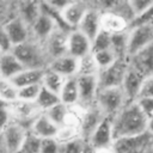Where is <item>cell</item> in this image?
Returning <instances> with one entry per match:
<instances>
[{
  "label": "cell",
  "mask_w": 153,
  "mask_h": 153,
  "mask_svg": "<svg viewBox=\"0 0 153 153\" xmlns=\"http://www.w3.org/2000/svg\"><path fill=\"white\" fill-rule=\"evenodd\" d=\"M0 54H1V50H0Z\"/></svg>",
  "instance_id": "52"
},
{
  "label": "cell",
  "mask_w": 153,
  "mask_h": 153,
  "mask_svg": "<svg viewBox=\"0 0 153 153\" xmlns=\"http://www.w3.org/2000/svg\"><path fill=\"white\" fill-rule=\"evenodd\" d=\"M23 69H24L23 66L12 54V51L0 54V78L11 80Z\"/></svg>",
  "instance_id": "24"
},
{
  "label": "cell",
  "mask_w": 153,
  "mask_h": 153,
  "mask_svg": "<svg viewBox=\"0 0 153 153\" xmlns=\"http://www.w3.org/2000/svg\"><path fill=\"white\" fill-rule=\"evenodd\" d=\"M11 121H14L22 126H24L27 130L32 123V121L42 114V111L37 108L35 103L30 102H23V100H16L7 105Z\"/></svg>",
  "instance_id": "6"
},
{
  "label": "cell",
  "mask_w": 153,
  "mask_h": 153,
  "mask_svg": "<svg viewBox=\"0 0 153 153\" xmlns=\"http://www.w3.org/2000/svg\"><path fill=\"white\" fill-rule=\"evenodd\" d=\"M153 44V25H139L128 29L127 57Z\"/></svg>",
  "instance_id": "5"
},
{
  "label": "cell",
  "mask_w": 153,
  "mask_h": 153,
  "mask_svg": "<svg viewBox=\"0 0 153 153\" xmlns=\"http://www.w3.org/2000/svg\"><path fill=\"white\" fill-rule=\"evenodd\" d=\"M12 54L20 62L23 68L29 69H45L49 63V59L43 49L42 43L29 38L24 43L14 45Z\"/></svg>",
  "instance_id": "2"
},
{
  "label": "cell",
  "mask_w": 153,
  "mask_h": 153,
  "mask_svg": "<svg viewBox=\"0 0 153 153\" xmlns=\"http://www.w3.org/2000/svg\"><path fill=\"white\" fill-rule=\"evenodd\" d=\"M69 111H71V108L62 104L61 102L57 103L56 105L51 106L50 109H48L47 111H44V115L56 126V127H62L67 118H68V115H69Z\"/></svg>",
  "instance_id": "28"
},
{
  "label": "cell",
  "mask_w": 153,
  "mask_h": 153,
  "mask_svg": "<svg viewBox=\"0 0 153 153\" xmlns=\"http://www.w3.org/2000/svg\"><path fill=\"white\" fill-rule=\"evenodd\" d=\"M92 153H115L111 147L106 148H98V149H92Z\"/></svg>",
  "instance_id": "47"
},
{
  "label": "cell",
  "mask_w": 153,
  "mask_h": 153,
  "mask_svg": "<svg viewBox=\"0 0 153 153\" xmlns=\"http://www.w3.org/2000/svg\"><path fill=\"white\" fill-rule=\"evenodd\" d=\"M26 133H27V129L24 126L14 121L8 122V124L1 130L2 140L8 153H14L18 149H20Z\"/></svg>",
  "instance_id": "10"
},
{
  "label": "cell",
  "mask_w": 153,
  "mask_h": 153,
  "mask_svg": "<svg viewBox=\"0 0 153 153\" xmlns=\"http://www.w3.org/2000/svg\"><path fill=\"white\" fill-rule=\"evenodd\" d=\"M41 87H42L41 84H36V85H30V86L18 88V100L35 103V100L41 91Z\"/></svg>",
  "instance_id": "38"
},
{
  "label": "cell",
  "mask_w": 153,
  "mask_h": 153,
  "mask_svg": "<svg viewBox=\"0 0 153 153\" xmlns=\"http://www.w3.org/2000/svg\"><path fill=\"white\" fill-rule=\"evenodd\" d=\"M16 14V2H1L0 1V25H4L8 19Z\"/></svg>",
  "instance_id": "39"
},
{
  "label": "cell",
  "mask_w": 153,
  "mask_h": 153,
  "mask_svg": "<svg viewBox=\"0 0 153 153\" xmlns=\"http://www.w3.org/2000/svg\"><path fill=\"white\" fill-rule=\"evenodd\" d=\"M127 153H145V152H141V151H133V152H127Z\"/></svg>",
  "instance_id": "50"
},
{
  "label": "cell",
  "mask_w": 153,
  "mask_h": 153,
  "mask_svg": "<svg viewBox=\"0 0 153 153\" xmlns=\"http://www.w3.org/2000/svg\"><path fill=\"white\" fill-rule=\"evenodd\" d=\"M41 141H42V139H39L33 133L27 130L20 149L26 152V153H38L39 152V147H41Z\"/></svg>",
  "instance_id": "37"
},
{
  "label": "cell",
  "mask_w": 153,
  "mask_h": 153,
  "mask_svg": "<svg viewBox=\"0 0 153 153\" xmlns=\"http://www.w3.org/2000/svg\"><path fill=\"white\" fill-rule=\"evenodd\" d=\"M92 54H93L94 61H96V63H97L99 71L112 66L117 60H120L118 56H117L111 49L99 50V51H96V53H92Z\"/></svg>",
  "instance_id": "33"
},
{
  "label": "cell",
  "mask_w": 153,
  "mask_h": 153,
  "mask_svg": "<svg viewBox=\"0 0 153 153\" xmlns=\"http://www.w3.org/2000/svg\"><path fill=\"white\" fill-rule=\"evenodd\" d=\"M16 14L30 27L41 14L39 2H36V1L16 2Z\"/></svg>",
  "instance_id": "23"
},
{
  "label": "cell",
  "mask_w": 153,
  "mask_h": 153,
  "mask_svg": "<svg viewBox=\"0 0 153 153\" xmlns=\"http://www.w3.org/2000/svg\"><path fill=\"white\" fill-rule=\"evenodd\" d=\"M38 153H59V142L55 137L42 139Z\"/></svg>",
  "instance_id": "43"
},
{
  "label": "cell",
  "mask_w": 153,
  "mask_h": 153,
  "mask_svg": "<svg viewBox=\"0 0 153 153\" xmlns=\"http://www.w3.org/2000/svg\"><path fill=\"white\" fill-rule=\"evenodd\" d=\"M55 29H56V25L53 22V19L41 12L38 18L30 26V38L39 43H43L54 32Z\"/></svg>",
  "instance_id": "20"
},
{
  "label": "cell",
  "mask_w": 153,
  "mask_h": 153,
  "mask_svg": "<svg viewBox=\"0 0 153 153\" xmlns=\"http://www.w3.org/2000/svg\"><path fill=\"white\" fill-rule=\"evenodd\" d=\"M110 47H111V35L103 30H100L91 41V53L110 49Z\"/></svg>",
  "instance_id": "35"
},
{
  "label": "cell",
  "mask_w": 153,
  "mask_h": 153,
  "mask_svg": "<svg viewBox=\"0 0 153 153\" xmlns=\"http://www.w3.org/2000/svg\"><path fill=\"white\" fill-rule=\"evenodd\" d=\"M60 102L67 106H75L78 105L79 94H78V85H76V76L65 79L62 88L59 93Z\"/></svg>",
  "instance_id": "26"
},
{
  "label": "cell",
  "mask_w": 153,
  "mask_h": 153,
  "mask_svg": "<svg viewBox=\"0 0 153 153\" xmlns=\"http://www.w3.org/2000/svg\"><path fill=\"white\" fill-rule=\"evenodd\" d=\"M127 43H128V30L111 35L110 49L118 56V59H127Z\"/></svg>",
  "instance_id": "32"
},
{
  "label": "cell",
  "mask_w": 153,
  "mask_h": 153,
  "mask_svg": "<svg viewBox=\"0 0 153 153\" xmlns=\"http://www.w3.org/2000/svg\"><path fill=\"white\" fill-rule=\"evenodd\" d=\"M143 79H145L143 75H141L137 71H135L134 68H131L128 65L123 81H122V85H121V88L126 96L127 103H131V102H135L137 99L141 85L143 82Z\"/></svg>",
  "instance_id": "16"
},
{
  "label": "cell",
  "mask_w": 153,
  "mask_h": 153,
  "mask_svg": "<svg viewBox=\"0 0 153 153\" xmlns=\"http://www.w3.org/2000/svg\"><path fill=\"white\" fill-rule=\"evenodd\" d=\"M99 72L98 66L94 61L93 54H87L86 56L78 60V72L76 75L79 76H94Z\"/></svg>",
  "instance_id": "29"
},
{
  "label": "cell",
  "mask_w": 153,
  "mask_h": 153,
  "mask_svg": "<svg viewBox=\"0 0 153 153\" xmlns=\"http://www.w3.org/2000/svg\"><path fill=\"white\" fill-rule=\"evenodd\" d=\"M153 5V1L151 0H133V1H129V6L134 13V18L145 13L151 6Z\"/></svg>",
  "instance_id": "41"
},
{
  "label": "cell",
  "mask_w": 153,
  "mask_h": 153,
  "mask_svg": "<svg viewBox=\"0 0 153 153\" xmlns=\"http://www.w3.org/2000/svg\"><path fill=\"white\" fill-rule=\"evenodd\" d=\"M67 31L55 29L54 32L42 43L43 49L49 59V62L56 57L67 54Z\"/></svg>",
  "instance_id": "11"
},
{
  "label": "cell",
  "mask_w": 153,
  "mask_h": 153,
  "mask_svg": "<svg viewBox=\"0 0 153 153\" xmlns=\"http://www.w3.org/2000/svg\"><path fill=\"white\" fill-rule=\"evenodd\" d=\"M147 131L153 135V116H151L147 121Z\"/></svg>",
  "instance_id": "48"
},
{
  "label": "cell",
  "mask_w": 153,
  "mask_h": 153,
  "mask_svg": "<svg viewBox=\"0 0 153 153\" xmlns=\"http://www.w3.org/2000/svg\"><path fill=\"white\" fill-rule=\"evenodd\" d=\"M4 29L13 47L24 43L30 38V27L17 16L8 19L4 24Z\"/></svg>",
  "instance_id": "18"
},
{
  "label": "cell",
  "mask_w": 153,
  "mask_h": 153,
  "mask_svg": "<svg viewBox=\"0 0 153 153\" xmlns=\"http://www.w3.org/2000/svg\"><path fill=\"white\" fill-rule=\"evenodd\" d=\"M128 65L145 78L153 75V44L127 57Z\"/></svg>",
  "instance_id": "14"
},
{
  "label": "cell",
  "mask_w": 153,
  "mask_h": 153,
  "mask_svg": "<svg viewBox=\"0 0 153 153\" xmlns=\"http://www.w3.org/2000/svg\"><path fill=\"white\" fill-rule=\"evenodd\" d=\"M112 142H114V137H112L111 117L105 116L90 135L87 140V145L92 149H98V148L111 147Z\"/></svg>",
  "instance_id": "8"
},
{
  "label": "cell",
  "mask_w": 153,
  "mask_h": 153,
  "mask_svg": "<svg viewBox=\"0 0 153 153\" xmlns=\"http://www.w3.org/2000/svg\"><path fill=\"white\" fill-rule=\"evenodd\" d=\"M47 68L53 71V72H55L56 74L61 75L65 79L73 78V76H76L78 60L72 57L71 55L66 54V55H62L60 57H56V59L51 60L48 63Z\"/></svg>",
  "instance_id": "19"
},
{
  "label": "cell",
  "mask_w": 153,
  "mask_h": 153,
  "mask_svg": "<svg viewBox=\"0 0 153 153\" xmlns=\"http://www.w3.org/2000/svg\"><path fill=\"white\" fill-rule=\"evenodd\" d=\"M100 7L99 5H91L90 10L86 12L84 18L81 19L80 24L78 25L76 30L82 32L86 37H88L91 41L94 38V36L100 31Z\"/></svg>",
  "instance_id": "17"
},
{
  "label": "cell",
  "mask_w": 153,
  "mask_h": 153,
  "mask_svg": "<svg viewBox=\"0 0 153 153\" xmlns=\"http://www.w3.org/2000/svg\"><path fill=\"white\" fill-rule=\"evenodd\" d=\"M10 121H11V116H10L8 106L7 104L0 102V131L8 124Z\"/></svg>",
  "instance_id": "46"
},
{
  "label": "cell",
  "mask_w": 153,
  "mask_h": 153,
  "mask_svg": "<svg viewBox=\"0 0 153 153\" xmlns=\"http://www.w3.org/2000/svg\"><path fill=\"white\" fill-rule=\"evenodd\" d=\"M105 116L103 112L99 110V108L93 104L86 109H82L81 116H80V124H79V131L80 136L87 142L90 135L94 130V128L99 124V122L104 118Z\"/></svg>",
  "instance_id": "13"
},
{
  "label": "cell",
  "mask_w": 153,
  "mask_h": 153,
  "mask_svg": "<svg viewBox=\"0 0 153 153\" xmlns=\"http://www.w3.org/2000/svg\"><path fill=\"white\" fill-rule=\"evenodd\" d=\"M142 97L153 98V75L147 76V78L143 79V82L141 85L137 98H142Z\"/></svg>",
  "instance_id": "44"
},
{
  "label": "cell",
  "mask_w": 153,
  "mask_h": 153,
  "mask_svg": "<svg viewBox=\"0 0 153 153\" xmlns=\"http://www.w3.org/2000/svg\"><path fill=\"white\" fill-rule=\"evenodd\" d=\"M18 100V88L10 79L0 78V102L11 104Z\"/></svg>",
  "instance_id": "30"
},
{
  "label": "cell",
  "mask_w": 153,
  "mask_h": 153,
  "mask_svg": "<svg viewBox=\"0 0 153 153\" xmlns=\"http://www.w3.org/2000/svg\"><path fill=\"white\" fill-rule=\"evenodd\" d=\"M128 27H129L128 23L124 19H122L121 17H118L117 14L109 12V11L102 12V14H100V30L112 35V33L127 31Z\"/></svg>",
  "instance_id": "22"
},
{
  "label": "cell",
  "mask_w": 153,
  "mask_h": 153,
  "mask_svg": "<svg viewBox=\"0 0 153 153\" xmlns=\"http://www.w3.org/2000/svg\"><path fill=\"white\" fill-rule=\"evenodd\" d=\"M14 153H26V152H24V151H22V149H18V151L14 152Z\"/></svg>",
  "instance_id": "51"
},
{
  "label": "cell",
  "mask_w": 153,
  "mask_h": 153,
  "mask_svg": "<svg viewBox=\"0 0 153 153\" xmlns=\"http://www.w3.org/2000/svg\"><path fill=\"white\" fill-rule=\"evenodd\" d=\"M139 25H153V5L145 13L135 17L133 19V22L129 24V27L139 26Z\"/></svg>",
  "instance_id": "40"
},
{
  "label": "cell",
  "mask_w": 153,
  "mask_h": 153,
  "mask_svg": "<svg viewBox=\"0 0 153 153\" xmlns=\"http://www.w3.org/2000/svg\"><path fill=\"white\" fill-rule=\"evenodd\" d=\"M76 85H78V94H79L78 106H80L81 109H86L93 105L98 92L97 75L94 76L76 75Z\"/></svg>",
  "instance_id": "9"
},
{
  "label": "cell",
  "mask_w": 153,
  "mask_h": 153,
  "mask_svg": "<svg viewBox=\"0 0 153 153\" xmlns=\"http://www.w3.org/2000/svg\"><path fill=\"white\" fill-rule=\"evenodd\" d=\"M43 72H44V69H29V68H24L17 75H14L11 79V81L14 84V86L17 88H22V87H25V86L41 84L42 76H43Z\"/></svg>",
  "instance_id": "25"
},
{
  "label": "cell",
  "mask_w": 153,
  "mask_h": 153,
  "mask_svg": "<svg viewBox=\"0 0 153 153\" xmlns=\"http://www.w3.org/2000/svg\"><path fill=\"white\" fill-rule=\"evenodd\" d=\"M147 117L141 112L135 102L127 103L111 117L114 140L141 135L147 131Z\"/></svg>",
  "instance_id": "1"
},
{
  "label": "cell",
  "mask_w": 153,
  "mask_h": 153,
  "mask_svg": "<svg viewBox=\"0 0 153 153\" xmlns=\"http://www.w3.org/2000/svg\"><path fill=\"white\" fill-rule=\"evenodd\" d=\"M153 143V135L148 131L136 135V136H128L116 139L112 142L111 148L115 153H127L133 151H141L145 152L146 148Z\"/></svg>",
  "instance_id": "7"
},
{
  "label": "cell",
  "mask_w": 153,
  "mask_h": 153,
  "mask_svg": "<svg viewBox=\"0 0 153 153\" xmlns=\"http://www.w3.org/2000/svg\"><path fill=\"white\" fill-rule=\"evenodd\" d=\"M94 104L104 116L112 117L127 104V99L121 87L102 88L97 92Z\"/></svg>",
  "instance_id": "3"
},
{
  "label": "cell",
  "mask_w": 153,
  "mask_h": 153,
  "mask_svg": "<svg viewBox=\"0 0 153 153\" xmlns=\"http://www.w3.org/2000/svg\"><path fill=\"white\" fill-rule=\"evenodd\" d=\"M87 142L81 139H74L67 142L59 143V153H84L86 149Z\"/></svg>",
  "instance_id": "34"
},
{
  "label": "cell",
  "mask_w": 153,
  "mask_h": 153,
  "mask_svg": "<svg viewBox=\"0 0 153 153\" xmlns=\"http://www.w3.org/2000/svg\"><path fill=\"white\" fill-rule=\"evenodd\" d=\"M12 48H13V45L4 29V25H0V50H1V53L11 51Z\"/></svg>",
  "instance_id": "45"
},
{
  "label": "cell",
  "mask_w": 153,
  "mask_h": 153,
  "mask_svg": "<svg viewBox=\"0 0 153 153\" xmlns=\"http://www.w3.org/2000/svg\"><path fill=\"white\" fill-rule=\"evenodd\" d=\"M67 54L76 60L91 54V39L76 29L69 31L67 36Z\"/></svg>",
  "instance_id": "12"
},
{
  "label": "cell",
  "mask_w": 153,
  "mask_h": 153,
  "mask_svg": "<svg viewBox=\"0 0 153 153\" xmlns=\"http://www.w3.org/2000/svg\"><path fill=\"white\" fill-rule=\"evenodd\" d=\"M57 103H60V98H59V94L56 93H53L48 90H45L44 87H41V91L35 100V104L37 105V108L44 112L47 111L48 109H50L51 106L56 105Z\"/></svg>",
  "instance_id": "31"
},
{
  "label": "cell",
  "mask_w": 153,
  "mask_h": 153,
  "mask_svg": "<svg viewBox=\"0 0 153 153\" xmlns=\"http://www.w3.org/2000/svg\"><path fill=\"white\" fill-rule=\"evenodd\" d=\"M91 5L92 4L85 1H69L68 5L61 11V17L66 25L71 30L76 29Z\"/></svg>",
  "instance_id": "15"
},
{
  "label": "cell",
  "mask_w": 153,
  "mask_h": 153,
  "mask_svg": "<svg viewBox=\"0 0 153 153\" xmlns=\"http://www.w3.org/2000/svg\"><path fill=\"white\" fill-rule=\"evenodd\" d=\"M127 67H128V60L120 59L112 66L100 69L97 74L98 90L110 88V87H121Z\"/></svg>",
  "instance_id": "4"
},
{
  "label": "cell",
  "mask_w": 153,
  "mask_h": 153,
  "mask_svg": "<svg viewBox=\"0 0 153 153\" xmlns=\"http://www.w3.org/2000/svg\"><path fill=\"white\" fill-rule=\"evenodd\" d=\"M29 130L33 133L39 139H51L56 136L59 127H56L45 115L44 112L39 114L31 123Z\"/></svg>",
  "instance_id": "21"
},
{
  "label": "cell",
  "mask_w": 153,
  "mask_h": 153,
  "mask_svg": "<svg viewBox=\"0 0 153 153\" xmlns=\"http://www.w3.org/2000/svg\"><path fill=\"white\" fill-rule=\"evenodd\" d=\"M78 137H81L80 133H79V128L71 127V126H62V127H60L57 133H56V136H55V139H56V141L59 143L67 142V141H71V140L78 139Z\"/></svg>",
  "instance_id": "36"
},
{
  "label": "cell",
  "mask_w": 153,
  "mask_h": 153,
  "mask_svg": "<svg viewBox=\"0 0 153 153\" xmlns=\"http://www.w3.org/2000/svg\"><path fill=\"white\" fill-rule=\"evenodd\" d=\"M0 153H8V152H7V149H6V146H5V143H4L1 131H0Z\"/></svg>",
  "instance_id": "49"
},
{
  "label": "cell",
  "mask_w": 153,
  "mask_h": 153,
  "mask_svg": "<svg viewBox=\"0 0 153 153\" xmlns=\"http://www.w3.org/2000/svg\"><path fill=\"white\" fill-rule=\"evenodd\" d=\"M65 82V78H62L61 75L56 74L55 72L45 68L43 72V76H42V81H41V86L44 87L45 90L59 94L62 85Z\"/></svg>",
  "instance_id": "27"
},
{
  "label": "cell",
  "mask_w": 153,
  "mask_h": 153,
  "mask_svg": "<svg viewBox=\"0 0 153 153\" xmlns=\"http://www.w3.org/2000/svg\"><path fill=\"white\" fill-rule=\"evenodd\" d=\"M135 103L139 106V109L141 110V112L147 117V120L151 116H153V98H149V97L137 98L135 100Z\"/></svg>",
  "instance_id": "42"
}]
</instances>
